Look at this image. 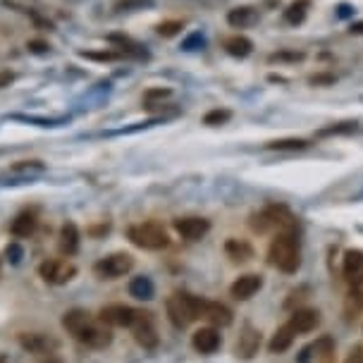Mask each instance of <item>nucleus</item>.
<instances>
[{
	"label": "nucleus",
	"mask_w": 363,
	"mask_h": 363,
	"mask_svg": "<svg viewBox=\"0 0 363 363\" xmlns=\"http://www.w3.org/2000/svg\"><path fill=\"white\" fill-rule=\"evenodd\" d=\"M34 230H36L34 213H19L12 220V225H10V232H12L14 237H29V235H34Z\"/></svg>",
	"instance_id": "22"
},
{
	"label": "nucleus",
	"mask_w": 363,
	"mask_h": 363,
	"mask_svg": "<svg viewBox=\"0 0 363 363\" xmlns=\"http://www.w3.org/2000/svg\"><path fill=\"white\" fill-rule=\"evenodd\" d=\"M344 277L354 289L363 287V251L359 248H349L344 253Z\"/></svg>",
	"instance_id": "11"
},
{
	"label": "nucleus",
	"mask_w": 363,
	"mask_h": 363,
	"mask_svg": "<svg viewBox=\"0 0 363 363\" xmlns=\"http://www.w3.org/2000/svg\"><path fill=\"white\" fill-rule=\"evenodd\" d=\"M8 256L12 258V263H19V258H22V248H19L17 244H12V246H8Z\"/></svg>",
	"instance_id": "36"
},
{
	"label": "nucleus",
	"mask_w": 363,
	"mask_h": 363,
	"mask_svg": "<svg viewBox=\"0 0 363 363\" xmlns=\"http://www.w3.org/2000/svg\"><path fill=\"white\" fill-rule=\"evenodd\" d=\"M266 148H273V151H304V148H308V141L306 139H277V141H268Z\"/></svg>",
	"instance_id": "28"
},
{
	"label": "nucleus",
	"mask_w": 363,
	"mask_h": 363,
	"mask_svg": "<svg viewBox=\"0 0 363 363\" xmlns=\"http://www.w3.org/2000/svg\"><path fill=\"white\" fill-rule=\"evenodd\" d=\"M294 335H297V333H294V328L289 323H284L279 330H275L271 344H268L271 354H282V351H287L289 346H292V342H294Z\"/></svg>",
	"instance_id": "21"
},
{
	"label": "nucleus",
	"mask_w": 363,
	"mask_h": 363,
	"mask_svg": "<svg viewBox=\"0 0 363 363\" xmlns=\"http://www.w3.org/2000/svg\"><path fill=\"white\" fill-rule=\"evenodd\" d=\"M19 344L24 346L31 354H48L50 349H53V342L48 340L46 335H39V333H24L19 335Z\"/></svg>",
	"instance_id": "19"
},
{
	"label": "nucleus",
	"mask_w": 363,
	"mask_h": 363,
	"mask_svg": "<svg viewBox=\"0 0 363 363\" xmlns=\"http://www.w3.org/2000/svg\"><path fill=\"white\" fill-rule=\"evenodd\" d=\"M256 19H258V14L253 8H235V10H230V14H227V22H230L235 29L251 27Z\"/></svg>",
	"instance_id": "23"
},
{
	"label": "nucleus",
	"mask_w": 363,
	"mask_h": 363,
	"mask_svg": "<svg viewBox=\"0 0 363 363\" xmlns=\"http://www.w3.org/2000/svg\"><path fill=\"white\" fill-rule=\"evenodd\" d=\"M230 120V110H210L208 115L204 117L206 124H210V127H217V124H225Z\"/></svg>",
	"instance_id": "30"
},
{
	"label": "nucleus",
	"mask_w": 363,
	"mask_h": 363,
	"mask_svg": "<svg viewBox=\"0 0 363 363\" xmlns=\"http://www.w3.org/2000/svg\"><path fill=\"white\" fill-rule=\"evenodd\" d=\"M5 81H12V75L10 72H5V75H0V89H3V84Z\"/></svg>",
	"instance_id": "38"
},
{
	"label": "nucleus",
	"mask_w": 363,
	"mask_h": 363,
	"mask_svg": "<svg viewBox=\"0 0 363 363\" xmlns=\"http://www.w3.org/2000/svg\"><path fill=\"white\" fill-rule=\"evenodd\" d=\"M304 55L302 53H275V55H271V60L275 62V60H302Z\"/></svg>",
	"instance_id": "35"
},
{
	"label": "nucleus",
	"mask_w": 363,
	"mask_h": 363,
	"mask_svg": "<svg viewBox=\"0 0 363 363\" xmlns=\"http://www.w3.org/2000/svg\"><path fill=\"white\" fill-rule=\"evenodd\" d=\"M204 318L208 323L217 325V328H227L232 323V311L227 306H222L220 302H206L204 306Z\"/></svg>",
	"instance_id": "17"
},
{
	"label": "nucleus",
	"mask_w": 363,
	"mask_h": 363,
	"mask_svg": "<svg viewBox=\"0 0 363 363\" xmlns=\"http://www.w3.org/2000/svg\"><path fill=\"white\" fill-rule=\"evenodd\" d=\"M175 230L182 239L186 242H199L208 235L210 230V222L206 217H196V215H189V217H177L175 220Z\"/></svg>",
	"instance_id": "7"
},
{
	"label": "nucleus",
	"mask_w": 363,
	"mask_h": 363,
	"mask_svg": "<svg viewBox=\"0 0 363 363\" xmlns=\"http://www.w3.org/2000/svg\"><path fill=\"white\" fill-rule=\"evenodd\" d=\"M204 306L206 299H199L186 292H177L168 299V318L175 328H186L194 320L204 318Z\"/></svg>",
	"instance_id": "2"
},
{
	"label": "nucleus",
	"mask_w": 363,
	"mask_h": 363,
	"mask_svg": "<svg viewBox=\"0 0 363 363\" xmlns=\"http://www.w3.org/2000/svg\"><path fill=\"white\" fill-rule=\"evenodd\" d=\"M129 294H132L134 299H141V302H148V299H153L155 294V287L153 282L148 277H134L132 282H129Z\"/></svg>",
	"instance_id": "24"
},
{
	"label": "nucleus",
	"mask_w": 363,
	"mask_h": 363,
	"mask_svg": "<svg viewBox=\"0 0 363 363\" xmlns=\"http://www.w3.org/2000/svg\"><path fill=\"white\" fill-rule=\"evenodd\" d=\"M356 129V122H342V124H335V127H328V129H320V137H333V134H346V132H354Z\"/></svg>",
	"instance_id": "29"
},
{
	"label": "nucleus",
	"mask_w": 363,
	"mask_h": 363,
	"mask_svg": "<svg viewBox=\"0 0 363 363\" xmlns=\"http://www.w3.org/2000/svg\"><path fill=\"white\" fill-rule=\"evenodd\" d=\"M344 363H363V346H354L349 351V356L344 359Z\"/></svg>",
	"instance_id": "32"
},
{
	"label": "nucleus",
	"mask_w": 363,
	"mask_h": 363,
	"mask_svg": "<svg viewBox=\"0 0 363 363\" xmlns=\"http://www.w3.org/2000/svg\"><path fill=\"white\" fill-rule=\"evenodd\" d=\"M225 50L230 55H235V58H246L248 53L253 50V43L246 39V36H230V39L225 41Z\"/></svg>",
	"instance_id": "25"
},
{
	"label": "nucleus",
	"mask_w": 363,
	"mask_h": 363,
	"mask_svg": "<svg viewBox=\"0 0 363 363\" xmlns=\"http://www.w3.org/2000/svg\"><path fill=\"white\" fill-rule=\"evenodd\" d=\"M77 342H81L84 346H89V349H106L108 344L112 342V333L108 325H101V323H91L86 325L84 330H81L79 335H75Z\"/></svg>",
	"instance_id": "8"
},
{
	"label": "nucleus",
	"mask_w": 363,
	"mask_h": 363,
	"mask_svg": "<svg viewBox=\"0 0 363 363\" xmlns=\"http://www.w3.org/2000/svg\"><path fill=\"white\" fill-rule=\"evenodd\" d=\"M39 275L48 284H65L77 275V268L67 261H46L39 266Z\"/></svg>",
	"instance_id": "9"
},
{
	"label": "nucleus",
	"mask_w": 363,
	"mask_h": 363,
	"mask_svg": "<svg viewBox=\"0 0 363 363\" xmlns=\"http://www.w3.org/2000/svg\"><path fill=\"white\" fill-rule=\"evenodd\" d=\"M179 29H182V22H163L158 27V34L160 36H175Z\"/></svg>",
	"instance_id": "31"
},
{
	"label": "nucleus",
	"mask_w": 363,
	"mask_h": 363,
	"mask_svg": "<svg viewBox=\"0 0 363 363\" xmlns=\"http://www.w3.org/2000/svg\"><path fill=\"white\" fill-rule=\"evenodd\" d=\"M134 268V258L129 253H110V256L101 258V261L93 266L98 277L103 279H117L122 275H127Z\"/></svg>",
	"instance_id": "5"
},
{
	"label": "nucleus",
	"mask_w": 363,
	"mask_h": 363,
	"mask_svg": "<svg viewBox=\"0 0 363 363\" xmlns=\"http://www.w3.org/2000/svg\"><path fill=\"white\" fill-rule=\"evenodd\" d=\"M132 5H139V8H141V5H148V0H122L120 5H117V8H132Z\"/></svg>",
	"instance_id": "37"
},
{
	"label": "nucleus",
	"mask_w": 363,
	"mask_h": 363,
	"mask_svg": "<svg viewBox=\"0 0 363 363\" xmlns=\"http://www.w3.org/2000/svg\"><path fill=\"white\" fill-rule=\"evenodd\" d=\"M289 213L287 208H282V206H268V208H263L261 213H256V215H251V230L253 232H273V230H287L289 225Z\"/></svg>",
	"instance_id": "4"
},
{
	"label": "nucleus",
	"mask_w": 363,
	"mask_h": 363,
	"mask_svg": "<svg viewBox=\"0 0 363 363\" xmlns=\"http://www.w3.org/2000/svg\"><path fill=\"white\" fill-rule=\"evenodd\" d=\"M129 330H132L134 340H137L144 349H155V346H158V330H155V325L151 320V313H144L141 311Z\"/></svg>",
	"instance_id": "10"
},
{
	"label": "nucleus",
	"mask_w": 363,
	"mask_h": 363,
	"mask_svg": "<svg viewBox=\"0 0 363 363\" xmlns=\"http://www.w3.org/2000/svg\"><path fill=\"white\" fill-rule=\"evenodd\" d=\"M191 344L199 354H213L220 346V333L215 328H201L191 337Z\"/></svg>",
	"instance_id": "14"
},
{
	"label": "nucleus",
	"mask_w": 363,
	"mask_h": 363,
	"mask_svg": "<svg viewBox=\"0 0 363 363\" xmlns=\"http://www.w3.org/2000/svg\"><path fill=\"white\" fill-rule=\"evenodd\" d=\"M320 323V313L313 308H299L292 313V318H289V325L294 328V333H311V330H315Z\"/></svg>",
	"instance_id": "15"
},
{
	"label": "nucleus",
	"mask_w": 363,
	"mask_h": 363,
	"mask_svg": "<svg viewBox=\"0 0 363 363\" xmlns=\"http://www.w3.org/2000/svg\"><path fill=\"white\" fill-rule=\"evenodd\" d=\"M129 242L146 251H160L170 244V237L160 222H139V225L129 227Z\"/></svg>",
	"instance_id": "3"
},
{
	"label": "nucleus",
	"mask_w": 363,
	"mask_h": 363,
	"mask_svg": "<svg viewBox=\"0 0 363 363\" xmlns=\"http://www.w3.org/2000/svg\"><path fill=\"white\" fill-rule=\"evenodd\" d=\"M263 287V277L256 273H248V275H242L239 279H237L235 284H232V297L239 299V302H246V299H251L253 294L258 292V289Z\"/></svg>",
	"instance_id": "13"
},
{
	"label": "nucleus",
	"mask_w": 363,
	"mask_h": 363,
	"mask_svg": "<svg viewBox=\"0 0 363 363\" xmlns=\"http://www.w3.org/2000/svg\"><path fill=\"white\" fill-rule=\"evenodd\" d=\"M60 251L65 256H75L79 251V230L75 222H65L60 230Z\"/></svg>",
	"instance_id": "18"
},
{
	"label": "nucleus",
	"mask_w": 363,
	"mask_h": 363,
	"mask_svg": "<svg viewBox=\"0 0 363 363\" xmlns=\"http://www.w3.org/2000/svg\"><path fill=\"white\" fill-rule=\"evenodd\" d=\"M89 323H91V315L86 313V311H79V308L67 311V313L62 315V328H65L72 337L79 335Z\"/></svg>",
	"instance_id": "20"
},
{
	"label": "nucleus",
	"mask_w": 363,
	"mask_h": 363,
	"mask_svg": "<svg viewBox=\"0 0 363 363\" xmlns=\"http://www.w3.org/2000/svg\"><path fill=\"white\" fill-rule=\"evenodd\" d=\"M141 311L132 308V306H124V304H112V306H106L101 311V323L108 325V328H132L134 320L139 318Z\"/></svg>",
	"instance_id": "6"
},
{
	"label": "nucleus",
	"mask_w": 363,
	"mask_h": 363,
	"mask_svg": "<svg viewBox=\"0 0 363 363\" xmlns=\"http://www.w3.org/2000/svg\"><path fill=\"white\" fill-rule=\"evenodd\" d=\"M225 253L232 258V261H248V258L253 256V248L244 239H227Z\"/></svg>",
	"instance_id": "26"
},
{
	"label": "nucleus",
	"mask_w": 363,
	"mask_h": 363,
	"mask_svg": "<svg viewBox=\"0 0 363 363\" xmlns=\"http://www.w3.org/2000/svg\"><path fill=\"white\" fill-rule=\"evenodd\" d=\"M0 363H5V359H3V356H0Z\"/></svg>",
	"instance_id": "39"
},
{
	"label": "nucleus",
	"mask_w": 363,
	"mask_h": 363,
	"mask_svg": "<svg viewBox=\"0 0 363 363\" xmlns=\"http://www.w3.org/2000/svg\"><path fill=\"white\" fill-rule=\"evenodd\" d=\"M84 58H91V60H117L120 53H84Z\"/></svg>",
	"instance_id": "33"
},
{
	"label": "nucleus",
	"mask_w": 363,
	"mask_h": 363,
	"mask_svg": "<svg viewBox=\"0 0 363 363\" xmlns=\"http://www.w3.org/2000/svg\"><path fill=\"white\" fill-rule=\"evenodd\" d=\"M170 96V89H151L146 93V103H151L153 98H168Z\"/></svg>",
	"instance_id": "34"
},
{
	"label": "nucleus",
	"mask_w": 363,
	"mask_h": 363,
	"mask_svg": "<svg viewBox=\"0 0 363 363\" xmlns=\"http://www.w3.org/2000/svg\"><path fill=\"white\" fill-rule=\"evenodd\" d=\"M311 3L308 0H294L292 5H289L287 10H284V19H287L289 24H302L306 19V12H308Z\"/></svg>",
	"instance_id": "27"
},
{
	"label": "nucleus",
	"mask_w": 363,
	"mask_h": 363,
	"mask_svg": "<svg viewBox=\"0 0 363 363\" xmlns=\"http://www.w3.org/2000/svg\"><path fill=\"white\" fill-rule=\"evenodd\" d=\"M333 354V340L330 337H320L318 342L308 344L306 349L299 354V363H311V361H318V359H328Z\"/></svg>",
	"instance_id": "16"
},
{
	"label": "nucleus",
	"mask_w": 363,
	"mask_h": 363,
	"mask_svg": "<svg viewBox=\"0 0 363 363\" xmlns=\"http://www.w3.org/2000/svg\"><path fill=\"white\" fill-rule=\"evenodd\" d=\"M268 258H271V263L277 271L287 275L299 271V266H302V248H299V237L292 227L275 232L271 248H268Z\"/></svg>",
	"instance_id": "1"
},
{
	"label": "nucleus",
	"mask_w": 363,
	"mask_h": 363,
	"mask_svg": "<svg viewBox=\"0 0 363 363\" xmlns=\"http://www.w3.org/2000/svg\"><path fill=\"white\" fill-rule=\"evenodd\" d=\"M258 349H261V335H258V330H253L251 325H246L244 333L239 335V342H237V346H235L237 356L248 361L258 354Z\"/></svg>",
	"instance_id": "12"
}]
</instances>
